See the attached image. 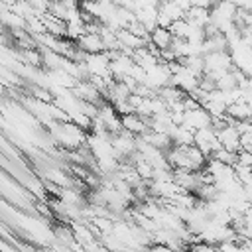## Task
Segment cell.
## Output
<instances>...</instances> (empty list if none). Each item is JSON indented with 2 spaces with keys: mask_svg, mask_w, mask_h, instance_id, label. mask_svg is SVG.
I'll return each instance as SVG.
<instances>
[{
  "mask_svg": "<svg viewBox=\"0 0 252 252\" xmlns=\"http://www.w3.org/2000/svg\"><path fill=\"white\" fill-rule=\"evenodd\" d=\"M110 142H112V148H114V154L116 158L122 161V159H128L134 152H136V136L126 132L124 128L116 134L110 136Z\"/></svg>",
  "mask_w": 252,
  "mask_h": 252,
  "instance_id": "1",
  "label": "cell"
},
{
  "mask_svg": "<svg viewBox=\"0 0 252 252\" xmlns=\"http://www.w3.org/2000/svg\"><path fill=\"white\" fill-rule=\"evenodd\" d=\"M203 59H205V73H220V71H228L232 67V57H230L228 49L209 51L203 55Z\"/></svg>",
  "mask_w": 252,
  "mask_h": 252,
  "instance_id": "2",
  "label": "cell"
},
{
  "mask_svg": "<svg viewBox=\"0 0 252 252\" xmlns=\"http://www.w3.org/2000/svg\"><path fill=\"white\" fill-rule=\"evenodd\" d=\"M193 144L209 158L215 150L220 148V142L217 140V132L213 126H205V128H199L195 130V138H193Z\"/></svg>",
  "mask_w": 252,
  "mask_h": 252,
  "instance_id": "3",
  "label": "cell"
},
{
  "mask_svg": "<svg viewBox=\"0 0 252 252\" xmlns=\"http://www.w3.org/2000/svg\"><path fill=\"white\" fill-rule=\"evenodd\" d=\"M215 132H217V140L220 142L222 148L232 150V152H238L240 150V134L236 132V128H234L232 122H226V124L215 128Z\"/></svg>",
  "mask_w": 252,
  "mask_h": 252,
  "instance_id": "4",
  "label": "cell"
},
{
  "mask_svg": "<svg viewBox=\"0 0 252 252\" xmlns=\"http://www.w3.org/2000/svg\"><path fill=\"white\" fill-rule=\"evenodd\" d=\"M211 114L203 108V106H197V108H189L183 112V122L185 126H189L191 130H199V128H205V126H211Z\"/></svg>",
  "mask_w": 252,
  "mask_h": 252,
  "instance_id": "5",
  "label": "cell"
},
{
  "mask_svg": "<svg viewBox=\"0 0 252 252\" xmlns=\"http://www.w3.org/2000/svg\"><path fill=\"white\" fill-rule=\"evenodd\" d=\"M120 122H122V128L134 136H140L144 134L150 124H148V118L140 116L138 112H128V114H120Z\"/></svg>",
  "mask_w": 252,
  "mask_h": 252,
  "instance_id": "6",
  "label": "cell"
},
{
  "mask_svg": "<svg viewBox=\"0 0 252 252\" xmlns=\"http://www.w3.org/2000/svg\"><path fill=\"white\" fill-rule=\"evenodd\" d=\"M77 47L85 53H98V51H106L104 49V43H102V37L100 33H94V32H85L81 37L75 39Z\"/></svg>",
  "mask_w": 252,
  "mask_h": 252,
  "instance_id": "7",
  "label": "cell"
},
{
  "mask_svg": "<svg viewBox=\"0 0 252 252\" xmlns=\"http://www.w3.org/2000/svg\"><path fill=\"white\" fill-rule=\"evenodd\" d=\"M167 134H169L173 146H191L193 138H195V130H191L185 124H173Z\"/></svg>",
  "mask_w": 252,
  "mask_h": 252,
  "instance_id": "8",
  "label": "cell"
},
{
  "mask_svg": "<svg viewBox=\"0 0 252 252\" xmlns=\"http://www.w3.org/2000/svg\"><path fill=\"white\" fill-rule=\"evenodd\" d=\"M191 26H199V28H205L209 22H211V8L207 6H197V4H191V8L185 12L183 16Z\"/></svg>",
  "mask_w": 252,
  "mask_h": 252,
  "instance_id": "9",
  "label": "cell"
},
{
  "mask_svg": "<svg viewBox=\"0 0 252 252\" xmlns=\"http://www.w3.org/2000/svg\"><path fill=\"white\" fill-rule=\"evenodd\" d=\"M171 39H173V33L169 32V28H163V26H156L152 32H150V43L158 49H165L171 45Z\"/></svg>",
  "mask_w": 252,
  "mask_h": 252,
  "instance_id": "10",
  "label": "cell"
},
{
  "mask_svg": "<svg viewBox=\"0 0 252 252\" xmlns=\"http://www.w3.org/2000/svg\"><path fill=\"white\" fill-rule=\"evenodd\" d=\"M226 114L232 120H244V118H252V108L248 106L246 100H236L226 106Z\"/></svg>",
  "mask_w": 252,
  "mask_h": 252,
  "instance_id": "11",
  "label": "cell"
},
{
  "mask_svg": "<svg viewBox=\"0 0 252 252\" xmlns=\"http://www.w3.org/2000/svg\"><path fill=\"white\" fill-rule=\"evenodd\" d=\"M209 158H215V159H219V161H222V163H226V165H234L236 163V152H232V150H226V148H219V150H215Z\"/></svg>",
  "mask_w": 252,
  "mask_h": 252,
  "instance_id": "12",
  "label": "cell"
},
{
  "mask_svg": "<svg viewBox=\"0 0 252 252\" xmlns=\"http://www.w3.org/2000/svg\"><path fill=\"white\" fill-rule=\"evenodd\" d=\"M189 28H191V24L185 18H179V20H175V22L169 24V32L173 33V37H187Z\"/></svg>",
  "mask_w": 252,
  "mask_h": 252,
  "instance_id": "13",
  "label": "cell"
},
{
  "mask_svg": "<svg viewBox=\"0 0 252 252\" xmlns=\"http://www.w3.org/2000/svg\"><path fill=\"white\" fill-rule=\"evenodd\" d=\"M236 161L242 163V165H248L252 167V152H246V150H238L236 152Z\"/></svg>",
  "mask_w": 252,
  "mask_h": 252,
  "instance_id": "14",
  "label": "cell"
},
{
  "mask_svg": "<svg viewBox=\"0 0 252 252\" xmlns=\"http://www.w3.org/2000/svg\"><path fill=\"white\" fill-rule=\"evenodd\" d=\"M240 150L252 152V132H248V134H240Z\"/></svg>",
  "mask_w": 252,
  "mask_h": 252,
  "instance_id": "15",
  "label": "cell"
},
{
  "mask_svg": "<svg viewBox=\"0 0 252 252\" xmlns=\"http://www.w3.org/2000/svg\"><path fill=\"white\" fill-rule=\"evenodd\" d=\"M250 57H252V51H250Z\"/></svg>",
  "mask_w": 252,
  "mask_h": 252,
  "instance_id": "16",
  "label": "cell"
}]
</instances>
